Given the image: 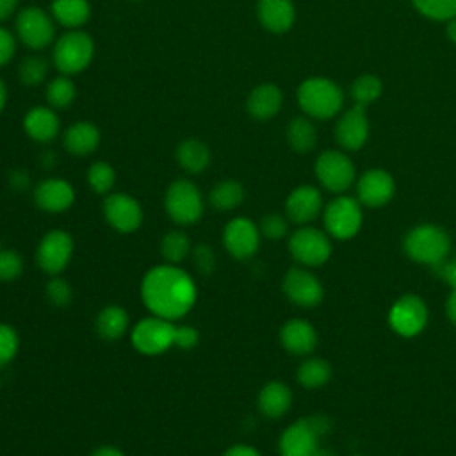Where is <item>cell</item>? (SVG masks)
<instances>
[{"mask_svg": "<svg viewBox=\"0 0 456 456\" xmlns=\"http://www.w3.org/2000/svg\"><path fill=\"white\" fill-rule=\"evenodd\" d=\"M164 210L178 226L196 224L205 212L203 192L187 178L173 180L164 194Z\"/></svg>", "mask_w": 456, "mask_h": 456, "instance_id": "4", "label": "cell"}, {"mask_svg": "<svg viewBox=\"0 0 456 456\" xmlns=\"http://www.w3.org/2000/svg\"><path fill=\"white\" fill-rule=\"evenodd\" d=\"M5 103H7V87H5V84H4V80L0 78V112L4 110V107H5Z\"/></svg>", "mask_w": 456, "mask_h": 456, "instance_id": "52", "label": "cell"}, {"mask_svg": "<svg viewBox=\"0 0 456 456\" xmlns=\"http://www.w3.org/2000/svg\"><path fill=\"white\" fill-rule=\"evenodd\" d=\"M413 7L428 20L451 21L456 18V0H411Z\"/></svg>", "mask_w": 456, "mask_h": 456, "instance_id": "38", "label": "cell"}, {"mask_svg": "<svg viewBox=\"0 0 456 456\" xmlns=\"http://www.w3.org/2000/svg\"><path fill=\"white\" fill-rule=\"evenodd\" d=\"M331 365L328 360L319 356H310L303 360L296 369V379L303 388L315 390L324 387L331 379Z\"/></svg>", "mask_w": 456, "mask_h": 456, "instance_id": "31", "label": "cell"}, {"mask_svg": "<svg viewBox=\"0 0 456 456\" xmlns=\"http://www.w3.org/2000/svg\"><path fill=\"white\" fill-rule=\"evenodd\" d=\"M14 28L16 37L32 50H43L50 46L55 37V21L52 14L37 5H28L18 11Z\"/></svg>", "mask_w": 456, "mask_h": 456, "instance_id": "10", "label": "cell"}, {"mask_svg": "<svg viewBox=\"0 0 456 456\" xmlns=\"http://www.w3.org/2000/svg\"><path fill=\"white\" fill-rule=\"evenodd\" d=\"M321 440L308 417H303L281 431L278 451L281 456H310L321 445Z\"/></svg>", "mask_w": 456, "mask_h": 456, "instance_id": "18", "label": "cell"}, {"mask_svg": "<svg viewBox=\"0 0 456 456\" xmlns=\"http://www.w3.org/2000/svg\"><path fill=\"white\" fill-rule=\"evenodd\" d=\"M23 130L36 142H50L57 137L61 130V121L52 107L36 105L25 114Z\"/></svg>", "mask_w": 456, "mask_h": 456, "instance_id": "23", "label": "cell"}, {"mask_svg": "<svg viewBox=\"0 0 456 456\" xmlns=\"http://www.w3.org/2000/svg\"><path fill=\"white\" fill-rule=\"evenodd\" d=\"M403 249L410 260L435 267L451 253V235L438 224H417L404 235Z\"/></svg>", "mask_w": 456, "mask_h": 456, "instance_id": "2", "label": "cell"}, {"mask_svg": "<svg viewBox=\"0 0 456 456\" xmlns=\"http://www.w3.org/2000/svg\"><path fill=\"white\" fill-rule=\"evenodd\" d=\"M310 456H335V452L330 449V447H324V445H319Z\"/></svg>", "mask_w": 456, "mask_h": 456, "instance_id": "53", "label": "cell"}, {"mask_svg": "<svg viewBox=\"0 0 456 456\" xmlns=\"http://www.w3.org/2000/svg\"><path fill=\"white\" fill-rule=\"evenodd\" d=\"M141 299L150 314L175 322L194 308L198 285L178 264H159L144 273Z\"/></svg>", "mask_w": 456, "mask_h": 456, "instance_id": "1", "label": "cell"}, {"mask_svg": "<svg viewBox=\"0 0 456 456\" xmlns=\"http://www.w3.org/2000/svg\"><path fill=\"white\" fill-rule=\"evenodd\" d=\"M354 456H362V454H354Z\"/></svg>", "mask_w": 456, "mask_h": 456, "instance_id": "58", "label": "cell"}, {"mask_svg": "<svg viewBox=\"0 0 456 456\" xmlns=\"http://www.w3.org/2000/svg\"><path fill=\"white\" fill-rule=\"evenodd\" d=\"M102 214L105 223L118 233H134L144 219L139 200L126 192H109L103 198Z\"/></svg>", "mask_w": 456, "mask_h": 456, "instance_id": "14", "label": "cell"}, {"mask_svg": "<svg viewBox=\"0 0 456 456\" xmlns=\"http://www.w3.org/2000/svg\"><path fill=\"white\" fill-rule=\"evenodd\" d=\"M178 166L189 175H200L210 164V148L194 137L183 139L175 151Z\"/></svg>", "mask_w": 456, "mask_h": 456, "instance_id": "28", "label": "cell"}, {"mask_svg": "<svg viewBox=\"0 0 456 456\" xmlns=\"http://www.w3.org/2000/svg\"><path fill=\"white\" fill-rule=\"evenodd\" d=\"M256 16L265 30L273 34H285L294 25L296 9L292 0H258Z\"/></svg>", "mask_w": 456, "mask_h": 456, "instance_id": "22", "label": "cell"}, {"mask_svg": "<svg viewBox=\"0 0 456 456\" xmlns=\"http://www.w3.org/2000/svg\"><path fill=\"white\" fill-rule=\"evenodd\" d=\"M50 14L64 28H80L91 16L89 0H52Z\"/></svg>", "mask_w": 456, "mask_h": 456, "instance_id": "29", "label": "cell"}, {"mask_svg": "<svg viewBox=\"0 0 456 456\" xmlns=\"http://www.w3.org/2000/svg\"><path fill=\"white\" fill-rule=\"evenodd\" d=\"M175 328L173 321L151 314L130 328V344L144 356L164 354L175 347Z\"/></svg>", "mask_w": 456, "mask_h": 456, "instance_id": "6", "label": "cell"}, {"mask_svg": "<svg viewBox=\"0 0 456 456\" xmlns=\"http://www.w3.org/2000/svg\"><path fill=\"white\" fill-rule=\"evenodd\" d=\"M223 248L235 260H249L260 248V230L255 221L246 216L232 217L221 233Z\"/></svg>", "mask_w": 456, "mask_h": 456, "instance_id": "13", "label": "cell"}, {"mask_svg": "<svg viewBox=\"0 0 456 456\" xmlns=\"http://www.w3.org/2000/svg\"><path fill=\"white\" fill-rule=\"evenodd\" d=\"M335 139L347 151H358L369 139V119L365 107L353 105L335 125Z\"/></svg>", "mask_w": 456, "mask_h": 456, "instance_id": "20", "label": "cell"}, {"mask_svg": "<svg viewBox=\"0 0 456 456\" xmlns=\"http://www.w3.org/2000/svg\"><path fill=\"white\" fill-rule=\"evenodd\" d=\"M45 96L52 109H66L73 103L77 96V89L73 80L68 75H59L46 84Z\"/></svg>", "mask_w": 456, "mask_h": 456, "instance_id": "35", "label": "cell"}, {"mask_svg": "<svg viewBox=\"0 0 456 456\" xmlns=\"http://www.w3.org/2000/svg\"><path fill=\"white\" fill-rule=\"evenodd\" d=\"M395 192V182L385 169H367L356 182V200L369 208L387 205Z\"/></svg>", "mask_w": 456, "mask_h": 456, "instance_id": "16", "label": "cell"}, {"mask_svg": "<svg viewBox=\"0 0 456 456\" xmlns=\"http://www.w3.org/2000/svg\"><path fill=\"white\" fill-rule=\"evenodd\" d=\"M43 164H45V167H52L53 164H55V153L53 151H46V153H43Z\"/></svg>", "mask_w": 456, "mask_h": 456, "instance_id": "54", "label": "cell"}, {"mask_svg": "<svg viewBox=\"0 0 456 456\" xmlns=\"http://www.w3.org/2000/svg\"><path fill=\"white\" fill-rule=\"evenodd\" d=\"M45 296L50 305L55 308H66L73 301V287L68 280L57 276H52L45 285Z\"/></svg>", "mask_w": 456, "mask_h": 456, "instance_id": "39", "label": "cell"}, {"mask_svg": "<svg viewBox=\"0 0 456 456\" xmlns=\"http://www.w3.org/2000/svg\"><path fill=\"white\" fill-rule=\"evenodd\" d=\"M445 312H447V317L452 324H456V285L451 287V294L447 297V303H445Z\"/></svg>", "mask_w": 456, "mask_h": 456, "instance_id": "50", "label": "cell"}, {"mask_svg": "<svg viewBox=\"0 0 456 456\" xmlns=\"http://www.w3.org/2000/svg\"><path fill=\"white\" fill-rule=\"evenodd\" d=\"M130 2H142V0H130Z\"/></svg>", "mask_w": 456, "mask_h": 456, "instance_id": "55", "label": "cell"}, {"mask_svg": "<svg viewBox=\"0 0 456 456\" xmlns=\"http://www.w3.org/2000/svg\"><path fill=\"white\" fill-rule=\"evenodd\" d=\"M130 315L121 305H105L94 317V330L100 338L112 342L126 335Z\"/></svg>", "mask_w": 456, "mask_h": 456, "instance_id": "27", "label": "cell"}, {"mask_svg": "<svg viewBox=\"0 0 456 456\" xmlns=\"http://www.w3.org/2000/svg\"><path fill=\"white\" fill-rule=\"evenodd\" d=\"M319 183L333 194L346 192L356 180V169L353 160L338 150L322 151L314 166Z\"/></svg>", "mask_w": 456, "mask_h": 456, "instance_id": "11", "label": "cell"}, {"mask_svg": "<svg viewBox=\"0 0 456 456\" xmlns=\"http://www.w3.org/2000/svg\"><path fill=\"white\" fill-rule=\"evenodd\" d=\"M7 183L12 191L16 192H21V191H27L28 185H30V175L27 169H12L9 175H7Z\"/></svg>", "mask_w": 456, "mask_h": 456, "instance_id": "46", "label": "cell"}, {"mask_svg": "<svg viewBox=\"0 0 456 456\" xmlns=\"http://www.w3.org/2000/svg\"><path fill=\"white\" fill-rule=\"evenodd\" d=\"M292 406V390L283 381L273 379L267 381L258 395H256V408L265 419H280L283 417Z\"/></svg>", "mask_w": 456, "mask_h": 456, "instance_id": "24", "label": "cell"}, {"mask_svg": "<svg viewBox=\"0 0 456 456\" xmlns=\"http://www.w3.org/2000/svg\"><path fill=\"white\" fill-rule=\"evenodd\" d=\"M94 57V41L93 37L80 30L71 28L64 32L55 43L52 52L53 66L61 75H77L84 71Z\"/></svg>", "mask_w": 456, "mask_h": 456, "instance_id": "5", "label": "cell"}, {"mask_svg": "<svg viewBox=\"0 0 456 456\" xmlns=\"http://www.w3.org/2000/svg\"><path fill=\"white\" fill-rule=\"evenodd\" d=\"M86 180L93 192L107 196L109 192H112V187L116 183V171L109 162L96 160L87 167Z\"/></svg>", "mask_w": 456, "mask_h": 456, "instance_id": "36", "label": "cell"}, {"mask_svg": "<svg viewBox=\"0 0 456 456\" xmlns=\"http://www.w3.org/2000/svg\"><path fill=\"white\" fill-rule=\"evenodd\" d=\"M200 342V331L191 324H178L175 328V347L182 351H191Z\"/></svg>", "mask_w": 456, "mask_h": 456, "instance_id": "44", "label": "cell"}, {"mask_svg": "<svg viewBox=\"0 0 456 456\" xmlns=\"http://www.w3.org/2000/svg\"><path fill=\"white\" fill-rule=\"evenodd\" d=\"M383 93V84L381 80L376 77V75H370V73H365V75H360L353 84H351V89H349V94H351V100L354 102L353 105H360V107H365L374 103Z\"/></svg>", "mask_w": 456, "mask_h": 456, "instance_id": "34", "label": "cell"}, {"mask_svg": "<svg viewBox=\"0 0 456 456\" xmlns=\"http://www.w3.org/2000/svg\"><path fill=\"white\" fill-rule=\"evenodd\" d=\"M23 273V256L16 249H0V281H14Z\"/></svg>", "mask_w": 456, "mask_h": 456, "instance_id": "42", "label": "cell"}, {"mask_svg": "<svg viewBox=\"0 0 456 456\" xmlns=\"http://www.w3.org/2000/svg\"><path fill=\"white\" fill-rule=\"evenodd\" d=\"M16 39L18 37L11 30L0 27V68L5 66L14 57V53H16Z\"/></svg>", "mask_w": 456, "mask_h": 456, "instance_id": "45", "label": "cell"}, {"mask_svg": "<svg viewBox=\"0 0 456 456\" xmlns=\"http://www.w3.org/2000/svg\"><path fill=\"white\" fill-rule=\"evenodd\" d=\"M429 321V310L417 294H403L388 310V324L399 337L411 338L424 331Z\"/></svg>", "mask_w": 456, "mask_h": 456, "instance_id": "12", "label": "cell"}, {"mask_svg": "<svg viewBox=\"0 0 456 456\" xmlns=\"http://www.w3.org/2000/svg\"><path fill=\"white\" fill-rule=\"evenodd\" d=\"M100 139L102 135L94 123L77 121L66 128L62 142L68 153L75 157H86L96 151V148L100 146Z\"/></svg>", "mask_w": 456, "mask_h": 456, "instance_id": "26", "label": "cell"}, {"mask_svg": "<svg viewBox=\"0 0 456 456\" xmlns=\"http://www.w3.org/2000/svg\"><path fill=\"white\" fill-rule=\"evenodd\" d=\"M283 103V94L278 86L265 82L258 84L251 89V93L246 98V109L251 118L265 121L274 118Z\"/></svg>", "mask_w": 456, "mask_h": 456, "instance_id": "25", "label": "cell"}, {"mask_svg": "<svg viewBox=\"0 0 456 456\" xmlns=\"http://www.w3.org/2000/svg\"><path fill=\"white\" fill-rule=\"evenodd\" d=\"M281 290L285 297L299 308H315L324 297L322 283L314 273L308 271V267L303 265L290 267L285 273Z\"/></svg>", "mask_w": 456, "mask_h": 456, "instance_id": "15", "label": "cell"}, {"mask_svg": "<svg viewBox=\"0 0 456 456\" xmlns=\"http://www.w3.org/2000/svg\"><path fill=\"white\" fill-rule=\"evenodd\" d=\"M445 32H447V37L456 45V18H452L451 21H447Z\"/></svg>", "mask_w": 456, "mask_h": 456, "instance_id": "51", "label": "cell"}, {"mask_svg": "<svg viewBox=\"0 0 456 456\" xmlns=\"http://www.w3.org/2000/svg\"><path fill=\"white\" fill-rule=\"evenodd\" d=\"M0 249H2V248H0Z\"/></svg>", "mask_w": 456, "mask_h": 456, "instance_id": "59", "label": "cell"}, {"mask_svg": "<svg viewBox=\"0 0 456 456\" xmlns=\"http://www.w3.org/2000/svg\"><path fill=\"white\" fill-rule=\"evenodd\" d=\"M18 9V0H0V23L9 20Z\"/></svg>", "mask_w": 456, "mask_h": 456, "instance_id": "49", "label": "cell"}, {"mask_svg": "<svg viewBox=\"0 0 456 456\" xmlns=\"http://www.w3.org/2000/svg\"><path fill=\"white\" fill-rule=\"evenodd\" d=\"M0 388H2V379H0Z\"/></svg>", "mask_w": 456, "mask_h": 456, "instance_id": "56", "label": "cell"}, {"mask_svg": "<svg viewBox=\"0 0 456 456\" xmlns=\"http://www.w3.org/2000/svg\"><path fill=\"white\" fill-rule=\"evenodd\" d=\"M34 203L39 210L48 214L66 212L75 203V189L64 178H45L34 187Z\"/></svg>", "mask_w": 456, "mask_h": 456, "instance_id": "17", "label": "cell"}, {"mask_svg": "<svg viewBox=\"0 0 456 456\" xmlns=\"http://www.w3.org/2000/svg\"><path fill=\"white\" fill-rule=\"evenodd\" d=\"M192 251V242L187 232L182 228L169 230L160 239V255L167 264H180L183 262Z\"/></svg>", "mask_w": 456, "mask_h": 456, "instance_id": "33", "label": "cell"}, {"mask_svg": "<svg viewBox=\"0 0 456 456\" xmlns=\"http://www.w3.org/2000/svg\"><path fill=\"white\" fill-rule=\"evenodd\" d=\"M223 456H262L256 447L249 444H233L230 445Z\"/></svg>", "mask_w": 456, "mask_h": 456, "instance_id": "47", "label": "cell"}, {"mask_svg": "<svg viewBox=\"0 0 456 456\" xmlns=\"http://www.w3.org/2000/svg\"><path fill=\"white\" fill-rule=\"evenodd\" d=\"M20 351V335L18 331L7 324L0 322V367L9 365Z\"/></svg>", "mask_w": 456, "mask_h": 456, "instance_id": "41", "label": "cell"}, {"mask_svg": "<svg viewBox=\"0 0 456 456\" xmlns=\"http://www.w3.org/2000/svg\"><path fill=\"white\" fill-rule=\"evenodd\" d=\"M278 337H280L281 347L294 356L310 354L319 342V335L314 324H310L306 319H301V317L287 319L281 324Z\"/></svg>", "mask_w": 456, "mask_h": 456, "instance_id": "21", "label": "cell"}, {"mask_svg": "<svg viewBox=\"0 0 456 456\" xmlns=\"http://www.w3.org/2000/svg\"><path fill=\"white\" fill-rule=\"evenodd\" d=\"M89 456H125V452L116 445L103 444V445H98Z\"/></svg>", "mask_w": 456, "mask_h": 456, "instance_id": "48", "label": "cell"}, {"mask_svg": "<svg viewBox=\"0 0 456 456\" xmlns=\"http://www.w3.org/2000/svg\"><path fill=\"white\" fill-rule=\"evenodd\" d=\"M285 137L289 146L297 153H308L317 144V130L314 123L305 116H297L289 121Z\"/></svg>", "mask_w": 456, "mask_h": 456, "instance_id": "32", "label": "cell"}, {"mask_svg": "<svg viewBox=\"0 0 456 456\" xmlns=\"http://www.w3.org/2000/svg\"><path fill=\"white\" fill-rule=\"evenodd\" d=\"M297 105L314 119H330L337 116L344 103L340 87L324 77H310L297 87Z\"/></svg>", "mask_w": 456, "mask_h": 456, "instance_id": "3", "label": "cell"}, {"mask_svg": "<svg viewBox=\"0 0 456 456\" xmlns=\"http://www.w3.org/2000/svg\"><path fill=\"white\" fill-rule=\"evenodd\" d=\"M75 253L73 235L62 228H52L43 233L36 246V264L48 276L61 274Z\"/></svg>", "mask_w": 456, "mask_h": 456, "instance_id": "9", "label": "cell"}, {"mask_svg": "<svg viewBox=\"0 0 456 456\" xmlns=\"http://www.w3.org/2000/svg\"><path fill=\"white\" fill-rule=\"evenodd\" d=\"M322 208V194L314 185H299L292 189L285 200L287 219L299 226L310 224Z\"/></svg>", "mask_w": 456, "mask_h": 456, "instance_id": "19", "label": "cell"}, {"mask_svg": "<svg viewBox=\"0 0 456 456\" xmlns=\"http://www.w3.org/2000/svg\"><path fill=\"white\" fill-rule=\"evenodd\" d=\"M331 237L315 226L305 224L289 235V253L303 267H319L331 256Z\"/></svg>", "mask_w": 456, "mask_h": 456, "instance_id": "8", "label": "cell"}, {"mask_svg": "<svg viewBox=\"0 0 456 456\" xmlns=\"http://www.w3.org/2000/svg\"><path fill=\"white\" fill-rule=\"evenodd\" d=\"M322 223L330 237L349 240L356 237L362 228V203L353 196H337L322 208Z\"/></svg>", "mask_w": 456, "mask_h": 456, "instance_id": "7", "label": "cell"}, {"mask_svg": "<svg viewBox=\"0 0 456 456\" xmlns=\"http://www.w3.org/2000/svg\"><path fill=\"white\" fill-rule=\"evenodd\" d=\"M452 258H454V260H456V255H454V256H452Z\"/></svg>", "mask_w": 456, "mask_h": 456, "instance_id": "57", "label": "cell"}, {"mask_svg": "<svg viewBox=\"0 0 456 456\" xmlns=\"http://www.w3.org/2000/svg\"><path fill=\"white\" fill-rule=\"evenodd\" d=\"M246 191L237 180H221L208 192V203L219 212H230L242 205Z\"/></svg>", "mask_w": 456, "mask_h": 456, "instance_id": "30", "label": "cell"}, {"mask_svg": "<svg viewBox=\"0 0 456 456\" xmlns=\"http://www.w3.org/2000/svg\"><path fill=\"white\" fill-rule=\"evenodd\" d=\"M191 256H192V262H194V267L208 276L214 273L216 269V251L212 246L208 244H196L192 246V251H191Z\"/></svg>", "mask_w": 456, "mask_h": 456, "instance_id": "43", "label": "cell"}, {"mask_svg": "<svg viewBox=\"0 0 456 456\" xmlns=\"http://www.w3.org/2000/svg\"><path fill=\"white\" fill-rule=\"evenodd\" d=\"M48 75V61L41 55H28L18 66V80L27 86L34 87L46 80Z\"/></svg>", "mask_w": 456, "mask_h": 456, "instance_id": "37", "label": "cell"}, {"mask_svg": "<svg viewBox=\"0 0 456 456\" xmlns=\"http://www.w3.org/2000/svg\"><path fill=\"white\" fill-rule=\"evenodd\" d=\"M289 219L281 214H265L256 224L260 230V235L269 240H281L289 235Z\"/></svg>", "mask_w": 456, "mask_h": 456, "instance_id": "40", "label": "cell"}]
</instances>
